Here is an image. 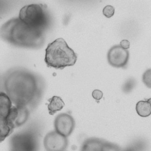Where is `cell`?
I'll return each mask as SVG.
<instances>
[{"label":"cell","mask_w":151,"mask_h":151,"mask_svg":"<svg viewBox=\"0 0 151 151\" xmlns=\"http://www.w3.org/2000/svg\"><path fill=\"white\" fill-rule=\"evenodd\" d=\"M5 90L16 106L29 110L35 107L42 98L44 84L32 72L22 69L12 70L6 77Z\"/></svg>","instance_id":"1"},{"label":"cell","mask_w":151,"mask_h":151,"mask_svg":"<svg viewBox=\"0 0 151 151\" xmlns=\"http://www.w3.org/2000/svg\"><path fill=\"white\" fill-rule=\"evenodd\" d=\"M0 37L19 47L38 48L45 41L44 32L34 29L18 18H12L0 28Z\"/></svg>","instance_id":"2"},{"label":"cell","mask_w":151,"mask_h":151,"mask_svg":"<svg viewBox=\"0 0 151 151\" xmlns=\"http://www.w3.org/2000/svg\"><path fill=\"white\" fill-rule=\"evenodd\" d=\"M29 113L27 109L13 106L6 93L0 92V142L9 136L14 128L25 123Z\"/></svg>","instance_id":"3"},{"label":"cell","mask_w":151,"mask_h":151,"mask_svg":"<svg viewBox=\"0 0 151 151\" xmlns=\"http://www.w3.org/2000/svg\"><path fill=\"white\" fill-rule=\"evenodd\" d=\"M77 60L76 53L61 38L49 44L46 49L45 61L48 67L63 69L75 65Z\"/></svg>","instance_id":"4"},{"label":"cell","mask_w":151,"mask_h":151,"mask_svg":"<svg viewBox=\"0 0 151 151\" xmlns=\"http://www.w3.org/2000/svg\"><path fill=\"white\" fill-rule=\"evenodd\" d=\"M19 18L29 26L44 32L50 22L46 6L43 4L25 6L20 10Z\"/></svg>","instance_id":"5"},{"label":"cell","mask_w":151,"mask_h":151,"mask_svg":"<svg viewBox=\"0 0 151 151\" xmlns=\"http://www.w3.org/2000/svg\"><path fill=\"white\" fill-rule=\"evenodd\" d=\"M13 151H35L38 147V139L36 132H24L15 134L10 141Z\"/></svg>","instance_id":"6"},{"label":"cell","mask_w":151,"mask_h":151,"mask_svg":"<svg viewBox=\"0 0 151 151\" xmlns=\"http://www.w3.org/2000/svg\"><path fill=\"white\" fill-rule=\"evenodd\" d=\"M44 144L47 151H65L68 146V140L67 137L54 131L47 134L44 139Z\"/></svg>","instance_id":"7"},{"label":"cell","mask_w":151,"mask_h":151,"mask_svg":"<svg viewBox=\"0 0 151 151\" xmlns=\"http://www.w3.org/2000/svg\"><path fill=\"white\" fill-rule=\"evenodd\" d=\"M129 58V51L117 45L112 47L108 52L107 60L112 67L123 68L128 64Z\"/></svg>","instance_id":"8"},{"label":"cell","mask_w":151,"mask_h":151,"mask_svg":"<svg viewBox=\"0 0 151 151\" xmlns=\"http://www.w3.org/2000/svg\"><path fill=\"white\" fill-rule=\"evenodd\" d=\"M55 131L61 135L68 137L75 129L76 122L72 116L67 113L58 115L54 122Z\"/></svg>","instance_id":"9"},{"label":"cell","mask_w":151,"mask_h":151,"mask_svg":"<svg viewBox=\"0 0 151 151\" xmlns=\"http://www.w3.org/2000/svg\"><path fill=\"white\" fill-rule=\"evenodd\" d=\"M119 147L114 143L98 138L86 139L82 146V151H118Z\"/></svg>","instance_id":"10"},{"label":"cell","mask_w":151,"mask_h":151,"mask_svg":"<svg viewBox=\"0 0 151 151\" xmlns=\"http://www.w3.org/2000/svg\"><path fill=\"white\" fill-rule=\"evenodd\" d=\"M151 99L147 101H140L136 105V109L137 113L141 117L149 116L151 114Z\"/></svg>","instance_id":"11"},{"label":"cell","mask_w":151,"mask_h":151,"mask_svg":"<svg viewBox=\"0 0 151 151\" xmlns=\"http://www.w3.org/2000/svg\"><path fill=\"white\" fill-rule=\"evenodd\" d=\"M50 103L48 105V110L49 114L53 115L57 111L63 109L65 104L61 98L58 96H55L48 100Z\"/></svg>","instance_id":"12"},{"label":"cell","mask_w":151,"mask_h":151,"mask_svg":"<svg viewBox=\"0 0 151 151\" xmlns=\"http://www.w3.org/2000/svg\"><path fill=\"white\" fill-rule=\"evenodd\" d=\"M136 81L133 78H129L126 81L123 86L122 91L125 93L130 92L135 87Z\"/></svg>","instance_id":"13"},{"label":"cell","mask_w":151,"mask_h":151,"mask_svg":"<svg viewBox=\"0 0 151 151\" xmlns=\"http://www.w3.org/2000/svg\"><path fill=\"white\" fill-rule=\"evenodd\" d=\"M151 69H149L144 73L142 78L143 83L149 88H151Z\"/></svg>","instance_id":"14"},{"label":"cell","mask_w":151,"mask_h":151,"mask_svg":"<svg viewBox=\"0 0 151 151\" xmlns=\"http://www.w3.org/2000/svg\"><path fill=\"white\" fill-rule=\"evenodd\" d=\"M115 9L114 7L111 6H106L103 9V14L104 16L109 18L114 16V14Z\"/></svg>","instance_id":"15"},{"label":"cell","mask_w":151,"mask_h":151,"mask_svg":"<svg viewBox=\"0 0 151 151\" xmlns=\"http://www.w3.org/2000/svg\"><path fill=\"white\" fill-rule=\"evenodd\" d=\"M92 97L96 101H99L102 99L103 93L101 91L99 90H95L93 91Z\"/></svg>","instance_id":"16"},{"label":"cell","mask_w":151,"mask_h":151,"mask_svg":"<svg viewBox=\"0 0 151 151\" xmlns=\"http://www.w3.org/2000/svg\"><path fill=\"white\" fill-rule=\"evenodd\" d=\"M120 46L123 49L127 50L129 48L130 42L128 40H122L120 42Z\"/></svg>","instance_id":"17"}]
</instances>
